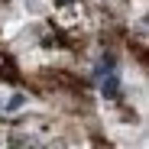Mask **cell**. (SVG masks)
Masks as SVG:
<instances>
[{
    "instance_id": "6da1fadb",
    "label": "cell",
    "mask_w": 149,
    "mask_h": 149,
    "mask_svg": "<svg viewBox=\"0 0 149 149\" xmlns=\"http://www.w3.org/2000/svg\"><path fill=\"white\" fill-rule=\"evenodd\" d=\"M101 91H104V97H117V94H120V81H117V74H107L104 84H101Z\"/></svg>"
},
{
    "instance_id": "7a4b0ae2",
    "label": "cell",
    "mask_w": 149,
    "mask_h": 149,
    "mask_svg": "<svg viewBox=\"0 0 149 149\" xmlns=\"http://www.w3.org/2000/svg\"><path fill=\"white\" fill-rule=\"evenodd\" d=\"M55 3H71V0H55Z\"/></svg>"
}]
</instances>
